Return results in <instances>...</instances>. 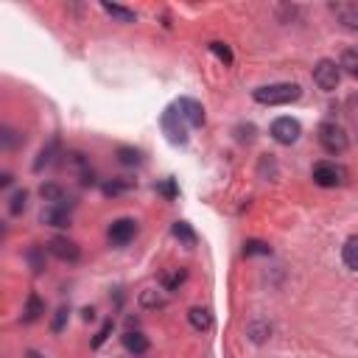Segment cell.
Segmentation results:
<instances>
[{"label": "cell", "mask_w": 358, "mask_h": 358, "mask_svg": "<svg viewBox=\"0 0 358 358\" xmlns=\"http://www.w3.org/2000/svg\"><path fill=\"white\" fill-rule=\"evenodd\" d=\"M302 95L299 84H266V87H257L255 90V101L257 103H268V106H277V103H291Z\"/></svg>", "instance_id": "obj_1"}, {"label": "cell", "mask_w": 358, "mask_h": 358, "mask_svg": "<svg viewBox=\"0 0 358 358\" xmlns=\"http://www.w3.org/2000/svg\"><path fill=\"white\" fill-rule=\"evenodd\" d=\"M313 81H316L319 90L333 92V90L338 87V81H341V70H338V64H336L333 59H322V62L313 67Z\"/></svg>", "instance_id": "obj_2"}, {"label": "cell", "mask_w": 358, "mask_h": 358, "mask_svg": "<svg viewBox=\"0 0 358 358\" xmlns=\"http://www.w3.org/2000/svg\"><path fill=\"white\" fill-rule=\"evenodd\" d=\"M319 143H322V148H324L327 154H341V151H347V134H344V129L336 126V123H322V126H319Z\"/></svg>", "instance_id": "obj_3"}, {"label": "cell", "mask_w": 358, "mask_h": 358, "mask_svg": "<svg viewBox=\"0 0 358 358\" xmlns=\"http://www.w3.org/2000/svg\"><path fill=\"white\" fill-rule=\"evenodd\" d=\"M344 179H347V171L341 165H336V162L313 165V182L319 187H338V185H344Z\"/></svg>", "instance_id": "obj_4"}, {"label": "cell", "mask_w": 358, "mask_h": 358, "mask_svg": "<svg viewBox=\"0 0 358 358\" xmlns=\"http://www.w3.org/2000/svg\"><path fill=\"white\" fill-rule=\"evenodd\" d=\"M185 126H187V123L179 117L176 106H168L165 115H162V131L168 134L171 143H176V145H185V143H187V131H185Z\"/></svg>", "instance_id": "obj_5"}, {"label": "cell", "mask_w": 358, "mask_h": 358, "mask_svg": "<svg viewBox=\"0 0 358 358\" xmlns=\"http://www.w3.org/2000/svg\"><path fill=\"white\" fill-rule=\"evenodd\" d=\"M299 134H302V129H299V123H296L294 117H277V120L271 123V137H274L277 143H282V145L296 143Z\"/></svg>", "instance_id": "obj_6"}, {"label": "cell", "mask_w": 358, "mask_h": 358, "mask_svg": "<svg viewBox=\"0 0 358 358\" xmlns=\"http://www.w3.org/2000/svg\"><path fill=\"white\" fill-rule=\"evenodd\" d=\"M173 106H176L179 117H182L187 126H204V106H201L199 101H193V98H179Z\"/></svg>", "instance_id": "obj_7"}, {"label": "cell", "mask_w": 358, "mask_h": 358, "mask_svg": "<svg viewBox=\"0 0 358 358\" xmlns=\"http://www.w3.org/2000/svg\"><path fill=\"white\" fill-rule=\"evenodd\" d=\"M42 224H50V227H67L70 224V204L62 201H53L42 210Z\"/></svg>", "instance_id": "obj_8"}, {"label": "cell", "mask_w": 358, "mask_h": 358, "mask_svg": "<svg viewBox=\"0 0 358 358\" xmlns=\"http://www.w3.org/2000/svg\"><path fill=\"white\" fill-rule=\"evenodd\" d=\"M134 232H137V221H131V218H117V221H112V227H109V241H112L115 246H123V243H129V241L134 238Z\"/></svg>", "instance_id": "obj_9"}, {"label": "cell", "mask_w": 358, "mask_h": 358, "mask_svg": "<svg viewBox=\"0 0 358 358\" xmlns=\"http://www.w3.org/2000/svg\"><path fill=\"white\" fill-rule=\"evenodd\" d=\"M48 249H50V255L53 257H59V260H67V263H76L78 260V246L70 241V238H62V235H56V238H50V243H48Z\"/></svg>", "instance_id": "obj_10"}, {"label": "cell", "mask_w": 358, "mask_h": 358, "mask_svg": "<svg viewBox=\"0 0 358 358\" xmlns=\"http://www.w3.org/2000/svg\"><path fill=\"white\" fill-rule=\"evenodd\" d=\"M330 8H333V14L338 17V22H341L344 28H352V31H358V0L333 3Z\"/></svg>", "instance_id": "obj_11"}, {"label": "cell", "mask_w": 358, "mask_h": 358, "mask_svg": "<svg viewBox=\"0 0 358 358\" xmlns=\"http://www.w3.org/2000/svg\"><path fill=\"white\" fill-rule=\"evenodd\" d=\"M123 347H126L129 352L140 355V352H145V350H148V338H145L140 330H129V333L123 336Z\"/></svg>", "instance_id": "obj_12"}, {"label": "cell", "mask_w": 358, "mask_h": 358, "mask_svg": "<svg viewBox=\"0 0 358 358\" xmlns=\"http://www.w3.org/2000/svg\"><path fill=\"white\" fill-rule=\"evenodd\" d=\"M341 257H344V266H347V268L358 271V235L347 238V243H344V249H341Z\"/></svg>", "instance_id": "obj_13"}, {"label": "cell", "mask_w": 358, "mask_h": 358, "mask_svg": "<svg viewBox=\"0 0 358 358\" xmlns=\"http://www.w3.org/2000/svg\"><path fill=\"white\" fill-rule=\"evenodd\" d=\"M187 319H190V324H193L196 330H210V324H213V316H210V310H204V308H190V310H187Z\"/></svg>", "instance_id": "obj_14"}, {"label": "cell", "mask_w": 358, "mask_h": 358, "mask_svg": "<svg viewBox=\"0 0 358 358\" xmlns=\"http://www.w3.org/2000/svg\"><path fill=\"white\" fill-rule=\"evenodd\" d=\"M173 235H176L182 243H187V246H193V243H196V232L190 229V224H187V221H176V224H173Z\"/></svg>", "instance_id": "obj_15"}, {"label": "cell", "mask_w": 358, "mask_h": 358, "mask_svg": "<svg viewBox=\"0 0 358 358\" xmlns=\"http://www.w3.org/2000/svg\"><path fill=\"white\" fill-rule=\"evenodd\" d=\"M338 67H344V70H350L352 76H358V48H347V50L341 53Z\"/></svg>", "instance_id": "obj_16"}, {"label": "cell", "mask_w": 358, "mask_h": 358, "mask_svg": "<svg viewBox=\"0 0 358 358\" xmlns=\"http://www.w3.org/2000/svg\"><path fill=\"white\" fill-rule=\"evenodd\" d=\"M103 11H106L109 17H115V20H120V22H134V11H129V8H123V6L103 3Z\"/></svg>", "instance_id": "obj_17"}, {"label": "cell", "mask_w": 358, "mask_h": 358, "mask_svg": "<svg viewBox=\"0 0 358 358\" xmlns=\"http://www.w3.org/2000/svg\"><path fill=\"white\" fill-rule=\"evenodd\" d=\"M42 310H45V308H42L39 296H36V294H31V296H28V308H25V316H22V319H25V322H34V319H39V313H42Z\"/></svg>", "instance_id": "obj_18"}, {"label": "cell", "mask_w": 358, "mask_h": 358, "mask_svg": "<svg viewBox=\"0 0 358 358\" xmlns=\"http://www.w3.org/2000/svg\"><path fill=\"white\" fill-rule=\"evenodd\" d=\"M117 157H120L123 165H137V162H140V151H137V148H120Z\"/></svg>", "instance_id": "obj_19"}, {"label": "cell", "mask_w": 358, "mask_h": 358, "mask_svg": "<svg viewBox=\"0 0 358 358\" xmlns=\"http://www.w3.org/2000/svg\"><path fill=\"white\" fill-rule=\"evenodd\" d=\"M210 50H213V53H215V56H218L224 64H229V62H232V53H229V48H227V45H221V42H213V45H210Z\"/></svg>", "instance_id": "obj_20"}, {"label": "cell", "mask_w": 358, "mask_h": 358, "mask_svg": "<svg viewBox=\"0 0 358 358\" xmlns=\"http://www.w3.org/2000/svg\"><path fill=\"white\" fill-rule=\"evenodd\" d=\"M25 199H28V193H25V190H17V193L11 196V207H8V210H11L14 215H17L20 210H25Z\"/></svg>", "instance_id": "obj_21"}, {"label": "cell", "mask_w": 358, "mask_h": 358, "mask_svg": "<svg viewBox=\"0 0 358 358\" xmlns=\"http://www.w3.org/2000/svg\"><path fill=\"white\" fill-rule=\"evenodd\" d=\"M271 249L266 246V243H260V241H249L246 246H243V255H268Z\"/></svg>", "instance_id": "obj_22"}, {"label": "cell", "mask_w": 358, "mask_h": 358, "mask_svg": "<svg viewBox=\"0 0 358 358\" xmlns=\"http://www.w3.org/2000/svg\"><path fill=\"white\" fill-rule=\"evenodd\" d=\"M28 260H31L34 271H42V268H45V260H42V249H39V246H34V249L28 252Z\"/></svg>", "instance_id": "obj_23"}, {"label": "cell", "mask_w": 358, "mask_h": 358, "mask_svg": "<svg viewBox=\"0 0 358 358\" xmlns=\"http://www.w3.org/2000/svg\"><path fill=\"white\" fill-rule=\"evenodd\" d=\"M64 319H67V308H59V310H56V319H53V330H56V333L64 327Z\"/></svg>", "instance_id": "obj_24"}, {"label": "cell", "mask_w": 358, "mask_h": 358, "mask_svg": "<svg viewBox=\"0 0 358 358\" xmlns=\"http://www.w3.org/2000/svg\"><path fill=\"white\" fill-rule=\"evenodd\" d=\"M109 330H112V322H106V324L101 327V333L95 336V341H92V347H101V344H103V338L109 336Z\"/></svg>", "instance_id": "obj_25"}, {"label": "cell", "mask_w": 358, "mask_h": 358, "mask_svg": "<svg viewBox=\"0 0 358 358\" xmlns=\"http://www.w3.org/2000/svg\"><path fill=\"white\" fill-rule=\"evenodd\" d=\"M159 190H162L168 199H173V196H176V187H173V182H171V179H165V182L159 185Z\"/></svg>", "instance_id": "obj_26"}, {"label": "cell", "mask_w": 358, "mask_h": 358, "mask_svg": "<svg viewBox=\"0 0 358 358\" xmlns=\"http://www.w3.org/2000/svg\"><path fill=\"white\" fill-rule=\"evenodd\" d=\"M28 358H42V355H39V352H34V350H31V352H28Z\"/></svg>", "instance_id": "obj_27"}]
</instances>
